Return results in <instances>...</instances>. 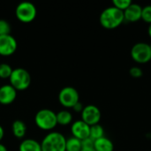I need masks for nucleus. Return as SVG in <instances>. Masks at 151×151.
<instances>
[{
    "label": "nucleus",
    "mask_w": 151,
    "mask_h": 151,
    "mask_svg": "<svg viewBox=\"0 0 151 151\" xmlns=\"http://www.w3.org/2000/svg\"><path fill=\"white\" fill-rule=\"evenodd\" d=\"M83 108H84V106H83V104L81 103V102H78L72 109L74 111H76V112H81V111H82V110H83Z\"/></svg>",
    "instance_id": "nucleus-25"
},
{
    "label": "nucleus",
    "mask_w": 151,
    "mask_h": 151,
    "mask_svg": "<svg viewBox=\"0 0 151 151\" xmlns=\"http://www.w3.org/2000/svg\"><path fill=\"white\" fill-rule=\"evenodd\" d=\"M58 101L64 107L73 108L78 102H80L79 92L73 87H65L59 91Z\"/></svg>",
    "instance_id": "nucleus-7"
},
{
    "label": "nucleus",
    "mask_w": 151,
    "mask_h": 151,
    "mask_svg": "<svg viewBox=\"0 0 151 151\" xmlns=\"http://www.w3.org/2000/svg\"><path fill=\"white\" fill-rule=\"evenodd\" d=\"M129 74L134 78V79H139L141 77H142L143 75V72L142 70L141 67L139 66H133L129 69Z\"/></svg>",
    "instance_id": "nucleus-23"
},
{
    "label": "nucleus",
    "mask_w": 151,
    "mask_h": 151,
    "mask_svg": "<svg viewBox=\"0 0 151 151\" xmlns=\"http://www.w3.org/2000/svg\"><path fill=\"white\" fill-rule=\"evenodd\" d=\"M142 19L149 25L151 24V5H146L142 7Z\"/></svg>",
    "instance_id": "nucleus-22"
},
{
    "label": "nucleus",
    "mask_w": 151,
    "mask_h": 151,
    "mask_svg": "<svg viewBox=\"0 0 151 151\" xmlns=\"http://www.w3.org/2000/svg\"><path fill=\"white\" fill-rule=\"evenodd\" d=\"M131 58L138 64H146L151 60V45L147 42H137L131 49Z\"/></svg>",
    "instance_id": "nucleus-6"
},
{
    "label": "nucleus",
    "mask_w": 151,
    "mask_h": 151,
    "mask_svg": "<svg viewBox=\"0 0 151 151\" xmlns=\"http://www.w3.org/2000/svg\"><path fill=\"white\" fill-rule=\"evenodd\" d=\"M104 136V129L101 125L96 124V125H94V126L90 127L89 137L93 141L98 140V139H100V138H102Z\"/></svg>",
    "instance_id": "nucleus-18"
},
{
    "label": "nucleus",
    "mask_w": 151,
    "mask_h": 151,
    "mask_svg": "<svg viewBox=\"0 0 151 151\" xmlns=\"http://www.w3.org/2000/svg\"><path fill=\"white\" fill-rule=\"evenodd\" d=\"M81 149H82V145L81 140L75 137H71L66 139L65 151H81Z\"/></svg>",
    "instance_id": "nucleus-17"
},
{
    "label": "nucleus",
    "mask_w": 151,
    "mask_h": 151,
    "mask_svg": "<svg viewBox=\"0 0 151 151\" xmlns=\"http://www.w3.org/2000/svg\"><path fill=\"white\" fill-rule=\"evenodd\" d=\"M15 14L17 19L23 23H30L32 22L37 14V10L35 5L28 1H24L19 3L16 9Z\"/></svg>",
    "instance_id": "nucleus-5"
},
{
    "label": "nucleus",
    "mask_w": 151,
    "mask_h": 151,
    "mask_svg": "<svg viewBox=\"0 0 151 151\" xmlns=\"http://www.w3.org/2000/svg\"><path fill=\"white\" fill-rule=\"evenodd\" d=\"M66 139L59 132H50L41 142L42 151H65Z\"/></svg>",
    "instance_id": "nucleus-2"
},
{
    "label": "nucleus",
    "mask_w": 151,
    "mask_h": 151,
    "mask_svg": "<svg viewBox=\"0 0 151 151\" xmlns=\"http://www.w3.org/2000/svg\"><path fill=\"white\" fill-rule=\"evenodd\" d=\"M94 142L95 141H93L90 137L81 141V145L82 148H94Z\"/></svg>",
    "instance_id": "nucleus-24"
},
{
    "label": "nucleus",
    "mask_w": 151,
    "mask_h": 151,
    "mask_svg": "<svg viewBox=\"0 0 151 151\" xmlns=\"http://www.w3.org/2000/svg\"><path fill=\"white\" fill-rule=\"evenodd\" d=\"M81 151H96L94 148H82Z\"/></svg>",
    "instance_id": "nucleus-28"
},
{
    "label": "nucleus",
    "mask_w": 151,
    "mask_h": 151,
    "mask_svg": "<svg viewBox=\"0 0 151 151\" xmlns=\"http://www.w3.org/2000/svg\"><path fill=\"white\" fill-rule=\"evenodd\" d=\"M17 97V90L10 84H5L0 87V104H10L15 101Z\"/></svg>",
    "instance_id": "nucleus-12"
},
{
    "label": "nucleus",
    "mask_w": 151,
    "mask_h": 151,
    "mask_svg": "<svg viewBox=\"0 0 151 151\" xmlns=\"http://www.w3.org/2000/svg\"><path fill=\"white\" fill-rule=\"evenodd\" d=\"M131 4H132L131 0H113L112 1L113 6L122 12H124Z\"/></svg>",
    "instance_id": "nucleus-20"
},
{
    "label": "nucleus",
    "mask_w": 151,
    "mask_h": 151,
    "mask_svg": "<svg viewBox=\"0 0 151 151\" xmlns=\"http://www.w3.org/2000/svg\"><path fill=\"white\" fill-rule=\"evenodd\" d=\"M9 81L10 85H12L17 91L25 90L31 84V75L27 70L18 67L12 70Z\"/></svg>",
    "instance_id": "nucleus-4"
},
{
    "label": "nucleus",
    "mask_w": 151,
    "mask_h": 151,
    "mask_svg": "<svg viewBox=\"0 0 151 151\" xmlns=\"http://www.w3.org/2000/svg\"><path fill=\"white\" fill-rule=\"evenodd\" d=\"M94 149L96 151H113L114 145L113 142L109 138L104 136L95 141Z\"/></svg>",
    "instance_id": "nucleus-13"
},
{
    "label": "nucleus",
    "mask_w": 151,
    "mask_h": 151,
    "mask_svg": "<svg viewBox=\"0 0 151 151\" xmlns=\"http://www.w3.org/2000/svg\"><path fill=\"white\" fill-rule=\"evenodd\" d=\"M125 21L124 12L116 7L109 6L105 8L100 14L99 22L101 26L108 30L116 29Z\"/></svg>",
    "instance_id": "nucleus-1"
},
{
    "label": "nucleus",
    "mask_w": 151,
    "mask_h": 151,
    "mask_svg": "<svg viewBox=\"0 0 151 151\" xmlns=\"http://www.w3.org/2000/svg\"><path fill=\"white\" fill-rule=\"evenodd\" d=\"M57 121L58 124L62 126L69 125L73 122V115L69 111L62 110L57 113Z\"/></svg>",
    "instance_id": "nucleus-16"
},
{
    "label": "nucleus",
    "mask_w": 151,
    "mask_h": 151,
    "mask_svg": "<svg viewBox=\"0 0 151 151\" xmlns=\"http://www.w3.org/2000/svg\"><path fill=\"white\" fill-rule=\"evenodd\" d=\"M11 34V25L6 19H0V35Z\"/></svg>",
    "instance_id": "nucleus-21"
},
{
    "label": "nucleus",
    "mask_w": 151,
    "mask_h": 151,
    "mask_svg": "<svg viewBox=\"0 0 151 151\" xmlns=\"http://www.w3.org/2000/svg\"><path fill=\"white\" fill-rule=\"evenodd\" d=\"M71 132L73 134V137H75L81 141H83L89 137V132H90V127L86 124L81 119L76 120L73 122L71 126Z\"/></svg>",
    "instance_id": "nucleus-10"
},
{
    "label": "nucleus",
    "mask_w": 151,
    "mask_h": 151,
    "mask_svg": "<svg viewBox=\"0 0 151 151\" xmlns=\"http://www.w3.org/2000/svg\"><path fill=\"white\" fill-rule=\"evenodd\" d=\"M101 118L102 113L100 109L94 104H88L84 106L81 111V120L88 124L89 127L99 124Z\"/></svg>",
    "instance_id": "nucleus-8"
},
{
    "label": "nucleus",
    "mask_w": 151,
    "mask_h": 151,
    "mask_svg": "<svg viewBox=\"0 0 151 151\" xmlns=\"http://www.w3.org/2000/svg\"><path fill=\"white\" fill-rule=\"evenodd\" d=\"M35 122L40 129L50 131L58 125L57 113L50 109H42L35 114Z\"/></svg>",
    "instance_id": "nucleus-3"
},
{
    "label": "nucleus",
    "mask_w": 151,
    "mask_h": 151,
    "mask_svg": "<svg viewBox=\"0 0 151 151\" xmlns=\"http://www.w3.org/2000/svg\"><path fill=\"white\" fill-rule=\"evenodd\" d=\"M0 151H7V148L0 142Z\"/></svg>",
    "instance_id": "nucleus-27"
},
{
    "label": "nucleus",
    "mask_w": 151,
    "mask_h": 151,
    "mask_svg": "<svg viewBox=\"0 0 151 151\" xmlns=\"http://www.w3.org/2000/svg\"><path fill=\"white\" fill-rule=\"evenodd\" d=\"M4 130L3 127L0 125V142H1L2 139L4 138Z\"/></svg>",
    "instance_id": "nucleus-26"
},
{
    "label": "nucleus",
    "mask_w": 151,
    "mask_h": 151,
    "mask_svg": "<svg viewBox=\"0 0 151 151\" xmlns=\"http://www.w3.org/2000/svg\"><path fill=\"white\" fill-rule=\"evenodd\" d=\"M148 35H149V36L151 38V24L149 25V27H148Z\"/></svg>",
    "instance_id": "nucleus-29"
},
{
    "label": "nucleus",
    "mask_w": 151,
    "mask_h": 151,
    "mask_svg": "<svg viewBox=\"0 0 151 151\" xmlns=\"http://www.w3.org/2000/svg\"><path fill=\"white\" fill-rule=\"evenodd\" d=\"M12 130L13 135L16 138L21 139L27 134V126L24 123V121H22L20 119H16L12 122Z\"/></svg>",
    "instance_id": "nucleus-15"
},
{
    "label": "nucleus",
    "mask_w": 151,
    "mask_h": 151,
    "mask_svg": "<svg viewBox=\"0 0 151 151\" xmlns=\"http://www.w3.org/2000/svg\"><path fill=\"white\" fill-rule=\"evenodd\" d=\"M12 68L9 64L6 63H2L0 64V78L1 79H9L12 73Z\"/></svg>",
    "instance_id": "nucleus-19"
},
{
    "label": "nucleus",
    "mask_w": 151,
    "mask_h": 151,
    "mask_svg": "<svg viewBox=\"0 0 151 151\" xmlns=\"http://www.w3.org/2000/svg\"><path fill=\"white\" fill-rule=\"evenodd\" d=\"M142 7L138 4L132 3L123 12H124V18L125 21L134 23L142 19Z\"/></svg>",
    "instance_id": "nucleus-11"
},
{
    "label": "nucleus",
    "mask_w": 151,
    "mask_h": 151,
    "mask_svg": "<svg viewBox=\"0 0 151 151\" xmlns=\"http://www.w3.org/2000/svg\"><path fill=\"white\" fill-rule=\"evenodd\" d=\"M19 151H42L41 143L34 139H26L20 142Z\"/></svg>",
    "instance_id": "nucleus-14"
},
{
    "label": "nucleus",
    "mask_w": 151,
    "mask_h": 151,
    "mask_svg": "<svg viewBox=\"0 0 151 151\" xmlns=\"http://www.w3.org/2000/svg\"><path fill=\"white\" fill-rule=\"evenodd\" d=\"M17 47V41L11 34L0 35V55L11 56L16 51Z\"/></svg>",
    "instance_id": "nucleus-9"
}]
</instances>
